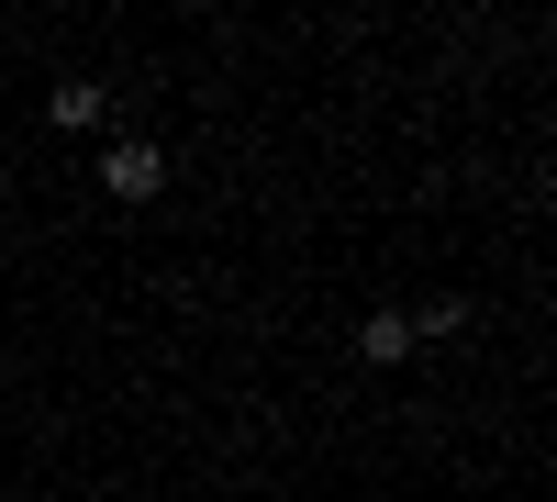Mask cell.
Masks as SVG:
<instances>
[{
  "instance_id": "3",
  "label": "cell",
  "mask_w": 557,
  "mask_h": 502,
  "mask_svg": "<svg viewBox=\"0 0 557 502\" xmlns=\"http://www.w3.org/2000/svg\"><path fill=\"white\" fill-rule=\"evenodd\" d=\"M45 112H57V123H101V78H57Z\"/></svg>"
},
{
  "instance_id": "2",
  "label": "cell",
  "mask_w": 557,
  "mask_h": 502,
  "mask_svg": "<svg viewBox=\"0 0 557 502\" xmlns=\"http://www.w3.org/2000/svg\"><path fill=\"white\" fill-rule=\"evenodd\" d=\"M357 357H368V369H401V357H412V325H401V313H368Z\"/></svg>"
},
{
  "instance_id": "1",
  "label": "cell",
  "mask_w": 557,
  "mask_h": 502,
  "mask_svg": "<svg viewBox=\"0 0 557 502\" xmlns=\"http://www.w3.org/2000/svg\"><path fill=\"white\" fill-rule=\"evenodd\" d=\"M101 191H112V201H157V191H168V157H157V146H112V157H101Z\"/></svg>"
},
{
  "instance_id": "4",
  "label": "cell",
  "mask_w": 557,
  "mask_h": 502,
  "mask_svg": "<svg viewBox=\"0 0 557 502\" xmlns=\"http://www.w3.org/2000/svg\"><path fill=\"white\" fill-rule=\"evenodd\" d=\"M424 335H469V302H457V291L424 302V313H412V346H424Z\"/></svg>"
}]
</instances>
